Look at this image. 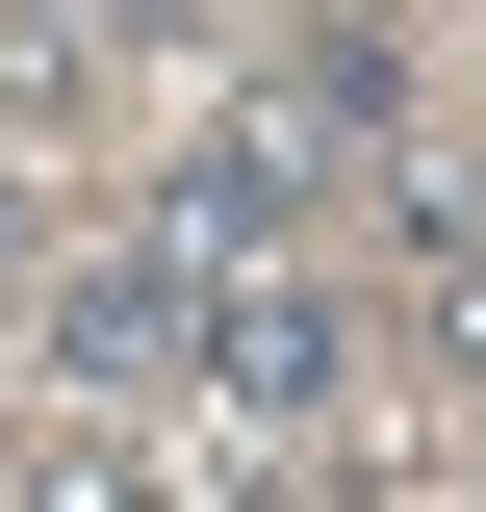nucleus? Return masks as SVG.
<instances>
[{"instance_id": "obj_1", "label": "nucleus", "mask_w": 486, "mask_h": 512, "mask_svg": "<svg viewBox=\"0 0 486 512\" xmlns=\"http://www.w3.org/2000/svg\"><path fill=\"white\" fill-rule=\"evenodd\" d=\"M180 384L231 410V436H307V410L359 384V333H333V282H282V256H205L180 282Z\"/></svg>"}, {"instance_id": "obj_3", "label": "nucleus", "mask_w": 486, "mask_h": 512, "mask_svg": "<svg viewBox=\"0 0 486 512\" xmlns=\"http://www.w3.org/2000/svg\"><path fill=\"white\" fill-rule=\"evenodd\" d=\"M0 487H26V359H0Z\"/></svg>"}, {"instance_id": "obj_2", "label": "nucleus", "mask_w": 486, "mask_h": 512, "mask_svg": "<svg viewBox=\"0 0 486 512\" xmlns=\"http://www.w3.org/2000/svg\"><path fill=\"white\" fill-rule=\"evenodd\" d=\"M307 180H333V154H307L282 103H205V128H180V180L128 205V231H154V256H282V231H307Z\"/></svg>"}]
</instances>
